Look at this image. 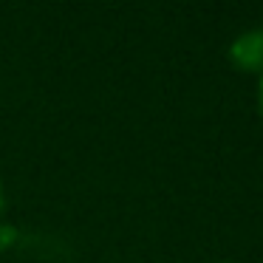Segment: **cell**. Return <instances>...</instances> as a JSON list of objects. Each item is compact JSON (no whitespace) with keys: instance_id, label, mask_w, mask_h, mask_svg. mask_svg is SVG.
<instances>
[{"instance_id":"obj_4","label":"cell","mask_w":263,"mask_h":263,"mask_svg":"<svg viewBox=\"0 0 263 263\" xmlns=\"http://www.w3.org/2000/svg\"><path fill=\"white\" fill-rule=\"evenodd\" d=\"M0 210H3V184H0Z\"/></svg>"},{"instance_id":"obj_3","label":"cell","mask_w":263,"mask_h":263,"mask_svg":"<svg viewBox=\"0 0 263 263\" xmlns=\"http://www.w3.org/2000/svg\"><path fill=\"white\" fill-rule=\"evenodd\" d=\"M260 114H263V80H260Z\"/></svg>"},{"instance_id":"obj_1","label":"cell","mask_w":263,"mask_h":263,"mask_svg":"<svg viewBox=\"0 0 263 263\" xmlns=\"http://www.w3.org/2000/svg\"><path fill=\"white\" fill-rule=\"evenodd\" d=\"M229 57L240 71H263V29L240 34L229 48Z\"/></svg>"},{"instance_id":"obj_2","label":"cell","mask_w":263,"mask_h":263,"mask_svg":"<svg viewBox=\"0 0 263 263\" xmlns=\"http://www.w3.org/2000/svg\"><path fill=\"white\" fill-rule=\"evenodd\" d=\"M17 238V232H14V227H0V249H9V243Z\"/></svg>"}]
</instances>
